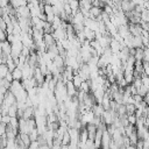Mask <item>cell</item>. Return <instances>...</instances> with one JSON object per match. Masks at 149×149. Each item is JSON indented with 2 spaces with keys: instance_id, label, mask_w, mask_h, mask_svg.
I'll use <instances>...</instances> for the list:
<instances>
[{
  "instance_id": "obj_9",
  "label": "cell",
  "mask_w": 149,
  "mask_h": 149,
  "mask_svg": "<svg viewBox=\"0 0 149 149\" xmlns=\"http://www.w3.org/2000/svg\"><path fill=\"white\" fill-rule=\"evenodd\" d=\"M68 2H69V5H70V7H71L72 16H73L77 12H79V2L76 1V0H71V1H68Z\"/></svg>"
},
{
  "instance_id": "obj_12",
  "label": "cell",
  "mask_w": 149,
  "mask_h": 149,
  "mask_svg": "<svg viewBox=\"0 0 149 149\" xmlns=\"http://www.w3.org/2000/svg\"><path fill=\"white\" fill-rule=\"evenodd\" d=\"M126 111H127V115L135 114V112H136V107H135L134 104H128V105H126Z\"/></svg>"
},
{
  "instance_id": "obj_6",
  "label": "cell",
  "mask_w": 149,
  "mask_h": 149,
  "mask_svg": "<svg viewBox=\"0 0 149 149\" xmlns=\"http://www.w3.org/2000/svg\"><path fill=\"white\" fill-rule=\"evenodd\" d=\"M92 112L94 113V115H95V116L101 118V116H102V114H104V112H105V109L102 108V106H101L100 104H95V105L92 107Z\"/></svg>"
},
{
  "instance_id": "obj_8",
  "label": "cell",
  "mask_w": 149,
  "mask_h": 149,
  "mask_svg": "<svg viewBox=\"0 0 149 149\" xmlns=\"http://www.w3.org/2000/svg\"><path fill=\"white\" fill-rule=\"evenodd\" d=\"M84 80L80 78V76L78 74V72H74V74H73V79H72V83H73V85H74V87L77 88V90H79V87H80V85H81V83H83Z\"/></svg>"
},
{
  "instance_id": "obj_19",
  "label": "cell",
  "mask_w": 149,
  "mask_h": 149,
  "mask_svg": "<svg viewBox=\"0 0 149 149\" xmlns=\"http://www.w3.org/2000/svg\"><path fill=\"white\" fill-rule=\"evenodd\" d=\"M10 120H12V118H10L9 115H3L1 122L5 123V125H9V123H10Z\"/></svg>"
},
{
  "instance_id": "obj_2",
  "label": "cell",
  "mask_w": 149,
  "mask_h": 149,
  "mask_svg": "<svg viewBox=\"0 0 149 149\" xmlns=\"http://www.w3.org/2000/svg\"><path fill=\"white\" fill-rule=\"evenodd\" d=\"M15 10H16V16H17V17L31 19V15H30V9H29L28 5H27V6H22V7L17 8V9H15Z\"/></svg>"
},
{
  "instance_id": "obj_4",
  "label": "cell",
  "mask_w": 149,
  "mask_h": 149,
  "mask_svg": "<svg viewBox=\"0 0 149 149\" xmlns=\"http://www.w3.org/2000/svg\"><path fill=\"white\" fill-rule=\"evenodd\" d=\"M43 41H44V43L47 45V50H48V48H50V47H52V45L56 44V40L52 36V34H44Z\"/></svg>"
},
{
  "instance_id": "obj_11",
  "label": "cell",
  "mask_w": 149,
  "mask_h": 149,
  "mask_svg": "<svg viewBox=\"0 0 149 149\" xmlns=\"http://www.w3.org/2000/svg\"><path fill=\"white\" fill-rule=\"evenodd\" d=\"M79 90L83 91V92H85V93H90V92H91L90 80H87V81H83L81 85H80V87H79Z\"/></svg>"
},
{
  "instance_id": "obj_14",
  "label": "cell",
  "mask_w": 149,
  "mask_h": 149,
  "mask_svg": "<svg viewBox=\"0 0 149 149\" xmlns=\"http://www.w3.org/2000/svg\"><path fill=\"white\" fill-rule=\"evenodd\" d=\"M136 90H140L141 87H142V80H141V77H136L135 79H134V81H133V84H132Z\"/></svg>"
},
{
  "instance_id": "obj_7",
  "label": "cell",
  "mask_w": 149,
  "mask_h": 149,
  "mask_svg": "<svg viewBox=\"0 0 149 149\" xmlns=\"http://www.w3.org/2000/svg\"><path fill=\"white\" fill-rule=\"evenodd\" d=\"M12 76H13V79L16 80V81H22L23 80V74H22V70L16 68L14 71H12Z\"/></svg>"
},
{
  "instance_id": "obj_20",
  "label": "cell",
  "mask_w": 149,
  "mask_h": 149,
  "mask_svg": "<svg viewBox=\"0 0 149 149\" xmlns=\"http://www.w3.org/2000/svg\"><path fill=\"white\" fill-rule=\"evenodd\" d=\"M126 149H136V147H135V146H132V144H129L128 147H126Z\"/></svg>"
},
{
  "instance_id": "obj_3",
  "label": "cell",
  "mask_w": 149,
  "mask_h": 149,
  "mask_svg": "<svg viewBox=\"0 0 149 149\" xmlns=\"http://www.w3.org/2000/svg\"><path fill=\"white\" fill-rule=\"evenodd\" d=\"M86 130H87V134H88V140L91 141H94V137H95V134H97V130H98V127L94 126L93 123H90L86 126Z\"/></svg>"
},
{
  "instance_id": "obj_13",
  "label": "cell",
  "mask_w": 149,
  "mask_h": 149,
  "mask_svg": "<svg viewBox=\"0 0 149 149\" xmlns=\"http://www.w3.org/2000/svg\"><path fill=\"white\" fill-rule=\"evenodd\" d=\"M38 136H40V133H38L37 128H35L34 130H31L30 134H29V137H30V141H31V142H33V141H37Z\"/></svg>"
},
{
  "instance_id": "obj_16",
  "label": "cell",
  "mask_w": 149,
  "mask_h": 149,
  "mask_svg": "<svg viewBox=\"0 0 149 149\" xmlns=\"http://www.w3.org/2000/svg\"><path fill=\"white\" fill-rule=\"evenodd\" d=\"M6 130H7V125L0 122V137L6 135Z\"/></svg>"
},
{
  "instance_id": "obj_15",
  "label": "cell",
  "mask_w": 149,
  "mask_h": 149,
  "mask_svg": "<svg viewBox=\"0 0 149 149\" xmlns=\"http://www.w3.org/2000/svg\"><path fill=\"white\" fill-rule=\"evenodd\" d=\"M127 119H128V122H129V125H133V126H135V123H136V121H137V118H136V115H135V114H130V115H127Z\"/></svg>"
},
{
  "instance_id": "obj_1",
  "label": "cell",
  "mask_w": 149,
  "mask_h": 149,
  "mask_svg": "<svg viewBox=\"0 0 149 149\" xmlns=\"http://www.w3.org/2000/svg\"><path fill=\"white\" fill-rule=\"evenodd\" d=\"M17 100L15 98V95L8 90L6 93H5V97H3V105L7 106V107H10V106H14L16 105Z\"/></svg>"
},
{
  "instance_id": "obj_10",
  "label": "cell",
  "mask_w": 149,
  "mask_h": 149,
  "mask_svg": "<svg viewBox=\"0 0 149 149\" xmlns=\"http://www.w3.org/2000/svg\"><path fill=\"white\" fill-rule=\"evenodd\" d=\"M19 136H20V139H21V141L23 142V144L28 148L29 147V144L31 143V141H30V137H29V135L28 134H21V133H19Z\"/></svg>"
},
{
  "instance_id": "obj_21",
  "label": "cell",
  "mask_w": 149,
  "mask_h": 149,
  "mask_svg": "<svg viewBox=\"0 0 149 149\" xmlns=\"http://www.w3.org/2000/svg\"><path fill=\"white\" fill-rule=\"evenodd\" d=\"M0 17H2V9L0 8Z\"/></svg>"
},
{
  "instance_id": "obj_17",
  "label": "cell",
  "mask_w": 149,
  "mask_h": 149,
  "mask_svg": "<svg viewBox=\"0 0 149 149\" xmlns=\"http://www.w3.org/2000/svg\"><path fill=\"white\" fill-rule=\"evenodd\" d=\"M5 41H7V33L6 30L0 29V42H5Z\"/></svg>"
},
{
  "instance_id": "obj_5",
  "label": "cell",
  "mask_w": 149,
  "mask_h": 149,
  "mask_svg": "<svg viewBox=\"0 0 149 149\" xmlns=\"http://www.w3.org/2000/svg\"><path fill=\"white\" fill-rule=\"evenodd\" d=\"M84 35H85V38L87 41H90V42L95 40V33L93 30H91L90 28H86V27L84 28Z\"/></svg>"
},
{
  "instance_id": "obj_18",
  "label": "cell",
  "mask_w": 149,
  "mask_h": 149,
  "mask_svg": "<svg viewBox=\"0 0 149 149\" xmlns=\"http://www.w3.org/2000/svg\"><path fill=\"white\" fill-rule=\"evenodd\" d=\"M38 148H40L38 141H33V142L29 144V147H28V149H38Z\"/></svg>"
}]
</instances>
